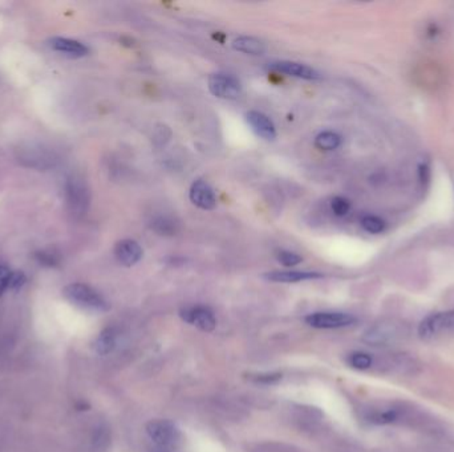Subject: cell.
Instances as JSON below:
<instances>
[{
  "label": "cell",
  "mask_w": 454,
  "mask_h": 452,
  "mask_svg": "<svg viewBox=\"0 0 454 452\" xmlns=\"http://www.w3.org/2000/svg\"><path fill=\"white\" fill-rule=\"evenodd\" d=\"M208 84L211 94L217 99H237L242 93L239 80L229 73H213Z\"/></svg>",
  "instance_id": "obj_4"
},
{
  "label": "cell",
  "mask_w": 454,
  "mask_h": 452,
  "mask_svg": "<svg viewBox=\"0 0 454 452\" xmlns=\"http://www.w3.org/2000/svg\"><path fill=\"white\" fill-rule=\"evenodd\" d=\"M348 364L354 369L366 370L372 365V357L369 354L363 353V352H356V353L350 354Z\"/></svg>",
  "instance_id": "obj_20"
},
{
  "label": "cell",
  "mask_w": 454,
  "mask_h": 452,
  "mask_svg": "<svg viewBox=\"0 0 454 452\" xmlns=\"http://www.w3.org/2000/svg\"><path fill=\"white\" fill-rule=\"evenodd\" d=\"M150 226H152V230H155L158 235L172 236V235H176L178 231V221L167 215L155 216L150 223Z\"/></svg>",
  "instance_id": "obj_16"
},
{
  "label": "cell",
  "mask_w": 454,
  "mask_h": 452,
  "mask_svg": "<svg viewBox=\"0 0 454 452\" xmlns=\"http://www.w3.org/2000/svg\"><path fill=\"white\" fill-rule=\"evenodd\" d=\"M145 430L150 441L160 448V451H173L182 441V436L177 426L170 420H150L146 424Z\"/></svg>",
  "instance_id": "obj_2"
},
{
  "label": "cell",
  "mask_w": 454,
  "mask_h": 452,
  "mask_svg": "<svg viewBox=\"0 0 454 452\" xmlns=\"http://www.w3.org/2000/svg\"><path fill=\"white\" fill-rule=\"evenodd\" d=\"M189 197L194 206H197L201 210H214L217 207V197L214 194V190L210 185L202 179L196 181L190 191Z\"/></svg>",
  "instance_id": "obj_8"
},
{
  "label": "cell",
  "mask_w": 454,
  "mask_h": 452,
  "mask_svg": "<svg viewBox=\"0 0 454 452\" xmlns=\"http://www.w3.org/2000/svg\"><path fill=\"white\" fill-rule=\"evenodd\" d=\"M117 343V331L114 328H107L101 331L93 342V349L99 355H108L112 353Z\"/></svg>",
  "instance_id": "obj_15"
},
{
  "label": "cell",
  "mask_w": 454,
  "mask_h": 452,
  "mask_svg": "<svg viewBox=\"0 0 454 452\" xmlns=\"http://www.w3.org/2000/svg\"><path fill=\"white\" fill-rule=\"evenodd\" d=\"M68 204L76 215H84L89 206V191L81 179H69L67 186Z\"/></svg>",
  "instance_id": "obj_7"
},
{
  "label": "cell",
  "mask_w": 454,
  "mask_h": 452,
  "mask_svg": "<svg viewBox=\"0 0 454 452\" xmlns=\"http://www.w3.org/2000/svg\"><path fill=\"white\" fill-rule=\"evenodd\" d=\"M263 277L267 281L273 283H300V281H307V280H316L321 279L323 275L318 272H310V271H273L265 274Z\"/></svg>",
  "instance_id": "obj_13"
},
{
  "label": "cell",
  "mask_w": 454,
  "mask_h": 452,
  "mask_svg": "<svg viewBox=\"0 0 454 452\" xmlns=\"http://www.w3.org/2000/svg\"><path fill=\"white\" fill-rule=\"evenodd\" d=\"M36 259L39 260L40 264L48 265V267H54L57 263L55 255L45 254V252H40V254L36 255Z\"/></svg>",
  "instance_id": "obj_27"
},
{
  "label": "cell",
  "mask_w": 454,
  "mask_h": 452,
  "mask_svg": "<svg viewBox=\"0 0 454 452\" xmlns=\"http://www.w3.org/2000/svg\"><path fill=\"white\" fill-rule=\"evenodd\" d=\"M454 331V309L437 312L425 317L419 325V336L422 340H433Z\"/></svg>",
  "instance_id": "obj_3"
},
{
  "label": "cell",
  "mask_w": 454,
  "mask_h": 452,
  "mask_svg": "<svg viewBox=\"0 0 454 452\" xmlns=\"http://www.w3.org/2000/svg\"><path fill=\"white\" fill-rule=\"evenodd\" d=\"M277 262L285 267H295L303 262L301 256L291 251H280L277 255Z\"/></svg>",
  "instance_id": "obj_22"
},
{
  "label": "cell",
  "mask_w": 454,
  "mask_h": 452,
  "mask_svg": "<svg viewBox=\"0 0 454 452\" xmlns=\"http://www.w3.org/2000/svg\"><path fill=\"white\" fill-rule=\"evenodd\" d=\"M246 121L258 137L266 141H274L277 138V128L265 113L258 111H247Z\"/></svg>",
  "instance_id": "obj_9"
},
{
  "label": "cell",
  "mask_w": 454,
  "mask_h": 452,
  "mask_svg": "<svg viewBox=\"0 0 454 452\" xmlns=\"http://www.w3.org/2000/svg\"><path fill=\"white\" fill-rule=\"evenodd\" d=\"M396 331L393 328H389V326H375L372 329L366 331V336H364V340L369 343H386V342L389 341L393 338Z\"/></svg>",
  "instance_id": "obj_18"
},
{
  "label": "cell",
  "mask_w": 454,
  "mask_h": 452,
  "mask_svg": "<svg viewBox=\"0 0 454 452\" xmlns=\"http://www.w3.org/2000/svg\"><path fill=\"white\" fill-rule=\"evenodd\" d=\"M160 452H165V451H160Z\"/></svg>",
  "instance_id": "obj_28"
},
{
  "label": "cell",
  "mask_w": 454,
  "mask_h": 452,
  "mask_svg": "<svg viewBox=\"0 0 454 452\" xmlns=\"http://www.w3.org/2000/svg\"><path fill=\"white\" fill-rule=\"evenodd\" d=\"M282 378V374H258L251 377V379H254L256 382H261V384H273V382H277Z\"/></svg>",
  "instance_id": "obj_26"
},
{
  "label": "cell",
  "mask_w": 454,
  "mask_h": 452,
  "mask_svg": "<svg viewBox=\"0 0 454 452\" xmlns=\"http://www.w3.org/2000/svg\"><path fill=\"white\" fill-rule=\"evenodd\" d=\"M144 251L141 245L132 239H124L116 244L114 256L120 264L133 267L143 259Z\"/></svg>",
  "instance_id": "obj_11"
},
{
  "label": "cell",
  "mask_w": 454,
  "mask_h": 452,
  "mask_svg": "<svg viewBox=\"0 0 454 452\" xmlns=\"http://www.w3.org/2000/svg\"><path fill=\"white\" fill-rule=\"evenodd\" d=\"M270 68L289 78H301L309 81L321 78V73L316 69L299 63H294V61H277V63H273Z\"/></svg>",
  "instance_id": "obj_10"
},
{
  "label": "cell",
  "mask_w": 454,
  "mask_h": 452,
  "mask_svg": "<svg viewBox=\"0 0 454 452\" xmlns=\"http://www.w3.org/2000/svg\"><path fill=\"white\" fill-rule=\"evenodd\" d=\"M396 418H398L396 411L388 410V411H384V413H377L371 420H372V422H375V423L386 424V423H392Z\"/></svg>",
  "instance_id": "obj_24"
},
{
  "label": "cell",
  "mask_w": 454,
  "mask_h": 452,
  "mask_svg": "<svg viewBox=\"0 0 454 452\" xmlns=\"http://www.w3.org/2000/svg\"><path fill=\"white\" fill-rule=\"evenodd\" d=\"M340 145H342V137L337 133L331 132V130L319 133L315 138V146L321 150H325V152L335 150Z\"/></svg>",
  "instance_id": "obj_17"
},
{
  "label": "cell",
  "mask_w": 454,
  "mask_h": 452,
  "mask_svg": "<svg viewBox=\"0 0 454 452\" xmlns=\"http://www.w3.org/2000/svg\"><path fill=\"white\" fill-rule=\"evenodd\" d=\"M232 44L235 51L246 55L261 56L266 52V44L254 36H238Z\"/></svg>",
  "instance_id": "obj_14"
},
{
  "label": "cell",
  "mask_w": 454,
  "mask_h": 452,
  "mask_svg": "<svg viewBox=\"0 0 454 452\" xmlns=\"http://www.w3.org/2000/svg\"><path fill=\"white\" fill-rule=\"evenodd\" d=\"M306 322L316 329H337L356 322L352 314L343 312H316L306 317Z\"/></svg>",
  "instance_id": "obj_5"
},
{
  "label": "cell",
  "mask_w": 454,
  "mask_h": 452,
  "mask_svg": "<svg viewBox=\"0 0 454 452\" xmlns=\"http://www.w3.org/2000/svg\"><path fill=\"white\" fill-rule=\"evenodd\" d=\"M48 47L59 52L61 55L72 57V59H78V57H84L89 54L88 47L83 43H80L78 40L73 39H68V37H52L47 42Z\"/></svg>",
  "instance_id": "obj_12"
},
{
  "label": "cell",
  "mask_w": 454,
  "mask_h": 452,
  "mask_svg": "<svg viewBox=\"0 0 454 452\" xmlns=\"http://www.w3.org/2000/svg\"><path fill=\"white\" fill-rule=\"evenodd\" d=\"M27 277L22 271H12L11 281H10V291H19L25 284Z\"/></svg>",
  "instance_id": "obj_25"
},
{
  "label": "cell",
  "mask_w": 454,
  "mask_h": 452,
  "mask_svg": "<svg viewBox=\"0 0 454 452\" xmlns=\"http://www.w3.org/2000/svg\"><path fill=\"white\" fill-rule=\"evenodd\" d=\"M331 210L336 216H345L351 210V202L343 197H335L331 200Z\"/></svg>",
  "instance_id": "obj_21"
},
{
  "label": "cell",
  "mask_w": 454,
  "mask_h": 452,
  "mask_svg": "<svg viewBox=\"0 0 454 452\" xmlns=\"http://www.w3.org/2000/svg\"><path fill=\"white\" fill-rule=\"evenodd\" d=\"M12 271L7 267L0 265V298L10 291V281H11Z\"/></svg>",
  "instance_id": "obj_23"
},
{
  "label": "cell",
  "mask_w": 454,
  "mask_h": 452,
  "mask_svg": "<svg viewBox=\"0 0 454 452\" xmlns=\"http://www.w3.org/2000/svg\"><path fill=\"white\" fill-rule=\"evenodd\" d=\"M179 314L182 320L197 326L202 331H213L217 326V319L214 316V312L208 307L197 305L182 309Z\"/></svg>",
  "instance_id": "obj_6"
},
{
  "label": "cell",
  "mask_w": 454,
  "mask_h": 452,
  "mask_svg": "<svg viewBox=\"0 0 454 452\" xmlns=\"http://www.w3.org/2000/svg\"><path fill=\"white\" fill-rule=\"evenodd\" d=\"M360 223L362 227L369 233H381L386 230V221L375 215H366Z\"/></svg>",
  "instance_id": "obj_19"
},
{
  "label": "cell",
  "mask_w": 454,
  "mask_h": 452,
  "mask_svg": "<svg viewBox=\"0 0 454 452\" xmlns=\"http://www.w3.org/2000/svg\"><path fill=\"white\" fill-rule=\"evenodd\" d=\"M64 298L78 308L88 312H107L109 304L95 288L83 283H73L64 288Z\"/></svg>",
  "instance_id": "obj_1"
}]
</instances>
